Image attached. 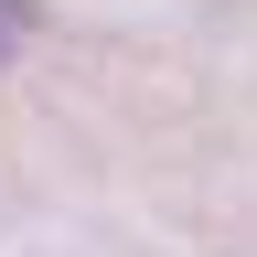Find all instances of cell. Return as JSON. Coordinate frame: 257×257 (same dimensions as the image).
Masks as SVG:
<instances>
[{
	"instance_id": "obj_1",
	"label": "cell",
	"mask_w": 257,
	"mask_h": 257,
	"mask_svg": "<svg viewBox=\"0 0 257 257\" xmlns=\"http://www.w3.org/2000/svg\"><path fill=\"white\" fill-rule=\"evenodd\" d=\"M32 22H43V11H32V0H0V64H11V54L32 43Z\"/></svg>"
}]
</instances>
